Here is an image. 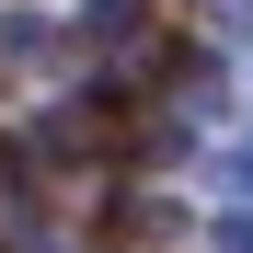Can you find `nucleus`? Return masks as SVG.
Returning <instances> with one entry per match:
<instances>
[{"mask_svg":"<svg viewBox=\"0 0 253 253\" xmlns=\"http://www.w3.org/2000/svg\"><path fill=\"white\" fill-rule=\"evenodd\" d=\"M219 253H253V219H219Z\"/></svg>","mask_w":253,"mask_h":253,"instance_id":"1","label":"nucleus"}]
</instances>
